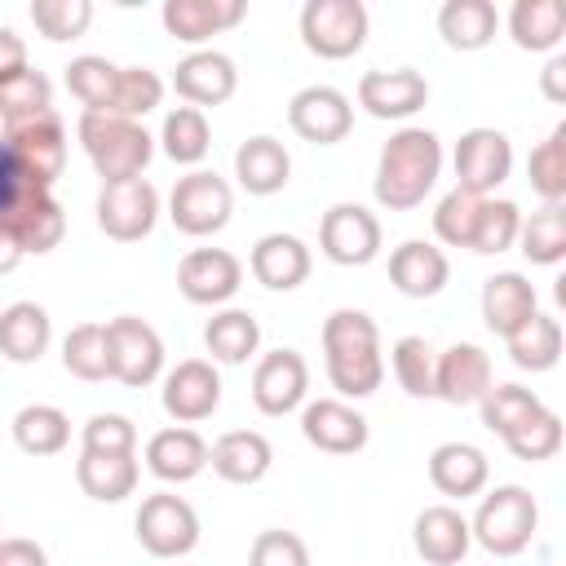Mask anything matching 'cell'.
Returning <instances> with one entry per match:
<instances>
[{
    "instance_id": "cell-51",
    "label": "cell",
    "mask_w": 566,
    "mask_h": 566,
    "mask_svg": "<svg viewBox=\"0 0 566 566\" xmlns=\"http://www.w3.org/2000/svg\"><path fill=\"white\" fill-rule=\"evenodd\" d=\"M80 451H97V455H137V429L128 416L119 411H97L84 420L80 429Z\"/></svg>"
},
{
    "instance_id": "cell-32",
    "label": "cell",
    "mask_w": 566,
    "mask_h": 566,
    "mask_svg": "<svg viewBox=\"0 0 566 566\" xmlns=\"http://www.w3.org/2000/svg\"><path fill=\"white\" fill-rule=\"evenodd\" d=\"M137 455H97V451H80L75 460V482L88 500L97 504H119L137 491Z\"/></svg>"
},
{
    "instance_id": "cell-8",
    "label": "cell",
    "mask_w": 566,
    "mask_h": 566,
    "mask_svg": "<svg viewBox=\"0 0 566 566\" xmlns=\"http://www.w3.org/2000/svg\"><path fill=\"white\" fill-rule=\"evenodd\" d=\"M106 354H111V380L128 389H146L164 376V340L137 314H119L106 323Z\"/></svg>"
},
{
    "instance_id": "cell-45",
    "label": "cell",
    "mask_w": 566,
    "mask_h": 566,
    "mask_svg": "<svg viewBox=\"0 0 566 566\" xmlns=\"http://www.w3.org/2000/svg\"><path fill=\"white\" fill-rule=\"evenodd\" d=\"M53 111V84L44 71L27 66L9 80H0V119L4 124H18V119H31V115H44Z\"/></svg>"
},
{
    "instance_id": "cell-57",
    "label": "cell",
    "mask_w": 566,
    "mask_h": 566,
    "mask_svg": "<svg viewBox=\"0 0 566 566\" xmlns=\"http://www.w3.org/2000/svg\"><path fill=\"white\" fill-rule=\"evenodd\" d=\"M22 256H27V252H22V243L13 239V230H9V226H0V274H13Z\"/></svg>"
},
{
    "instance_id": "cell-49",
    "label": "cell",
    "mask_w": 566,
    "mask_h": 566,
    "mask_svg": "<svg viewBox=\"0 0 566 566\" xmlns=\"http://www.w3.org/2000/svg\"><path fill=\"white\" fill-rule=\"evenodd\" d=\"M504 447H509L517 460H526V464L553 460V455L562 451V416L544 407V411H539V416H531L522 429H513V433L504 438Z\"/></svg>"
},
{
    "instance_id": "cell-20",
    "label": "cell",
    "mask_w": 566,
    "mask_h": 566,
    "mask_svg": "<svg viewBox=\"0 0 566 566\" xmlns=\"http://www.w3.org/2000/svg\"><path fill=\"white\" fill-rule=\"evenodd\" d=\"M424 102H429V80L411 66L363 71V80H358V106L371 119H411Z\"/></svg>"
},
{
    "instance_id": "cell-9",
    "label": "cell",
    "mask_w": 566,
    "mask_h": 566,
    "mask_svg": "<svg viewBox=\"0 0 566 566\" xmlns=\"http://www.w3.org/2000/svg\"><path fill=\"white\" fill-rule=\"evenodd\" d=\"M159 221V190L146 177L102 181L97 190V230L115 243H137Z\"/></svg>"
},
{
    "instance_id": "cell-56",
    "label": "cell",
    "mask_w": 566,
    "mask_h": 566,
    "mask_svg": "<svg viewBox=\"0 0 566 566\" xmlns=\"http://www.w3.org/2000/svg\"><path fill=\"white\" fill-rule=\"evenodd\" d=\"M539 88H544L548 102H566V57H562V53H553V57L544 62V71H539Z\"/></svg>"
},
{
    "instance_id": "cell-54",
    "label": "cell",
    "mask_w": 566,
    "mask_h": 566,
    "mask_svg": "<svg viewBox=\"0 0 566 566\" xmlns=\"http://www.w3.org/2000/svg\"><path fill=\"white\" fill-rule=\"evenodd\" d=\"M0 566H49V553L27 535H0Z\"/></svg>"
},
{
    "instance_id": "cell-11",
    "label": "cell",
    "mask_w": 566,
    "mask_h": 566,
    "mask_svg": "<svg viewBox=\"0 0 566 566\" xmlns=\"http://www.w3.org/2000/svg\"><path fill=\"white\" fill-rule=\"evenodd\" d=\"M451 164H455V190H469V195L486 199L513 172V142L500 128H486V124L464 128L460 142H455Z\"/></svg>"
},
{
    "instance_id": "cell-31",
    "label": "cell",
    "mask_w": 566,
    "mask_h": 566,
    "mask_svg": "<svg viewBox=\"0 0 566 566\" xmlns=\"http://www.w3.org/2000/svg\"><path fill=\"white\" fill-rule=\"evenodd\" d=\"M0 226L13 230V239L22 243V252L44 256V252H53V248L62 243V234H66V212H62V203L53 199V190H35V195H27Z\"/></svg>"
},
{
    "instance_id": "cell-15",
    "label": "cell",
    "mask_w": 566,
    "mask_h": 566,
    "mask_svg": "<svg viewBox=\"0 0 566 566\" xmlns=\"http://www.w3.org/2000/svg\"><path fill=\"white\" fill-rule=\"evenodd\" d=\"M310 363L296 349H270L252 367V402L261 416H287L305 402Z\"/></svg>"
},
{
    "instance_id": "cell-36",
    "label": "cell",
    "mask_w": 566,
    "mask_h": 566,
    "mask_svg": "<svg viewBox=\"0 0 566 566\" xmlns=\"http://www.w3.org/2000/svg\"><path fill=\"white\" fill-rule=\"evenodd\" d=\"M9 433H13L18 451H27V455H57L71 442V420L53 402H27V407H18Z\"/></svg>"
},
{
    "instance_id": "cell-21",
    "label": "cell",
    "mask_w": 566,
    "mask_h": 566,
    "mask_svg": "<svg viewBox=\"0 0 566 566\" xmlns=\"http://www.w3.org/2000/svg\"><path fill=\"white\" fill-rule=\"evenodd\" d=\"M411 544L429 566H460L473 544L469 517L455 504H424L411 522Z\"/></svg>"
},
{
    "instance_id": "cell-19",
    "label": "cell",
    "mask_w": 566,
    "mask_h": 566,
    "mask_svg": "<svg viewBox=\"0 0 566 566\" xmlns=\"http://www.w3.org/2000/svg\"><path fill=\"white\" fill-rule=\"evenodd\" d=\"M301 433L314 451L327 455H354L367 447V416L354 411L345 398H314L301 407Z\"/></svg>"
},
{
    "instance_id": "cell-41",
    "label": "cell",
    "mask_w": 566,
    "mask_h": 566,
    "mask_svg": "<svg viewBox=\"0 0 566 566\" xmlns=\"http://www.w3.org/2000/svg\"><path fill=\"white\" fill-rule=\"evenodd\" d=\"M62 367L75 380H106L111 376V354H106V323H75L62 336Z\"/></svg>"
},
{
    "instance_id": "cell-52",
    "label": "cell",
    "mask_w": 566,
    "mask_h": 566,
    "mask_svg": "<svg viewBox=\"0 0 566 566\" xmlns=\"http://www.w3.org/2000/svg\"><path fill=\"white\" fill-rule=\"evenodd\" d=\"M248 566H310V548H305V539L296 531L270 526V531H256L252 535Z\"/></svg>"
},
{
    "instance_id": "cell-2",
    "label": "cell",
    "mask_w": 566,
    "mask_h": 566,
    "mask_svg": "<svg viewBox=\"0 0 566 566\" xmlns=\"http://www.w3.org/2000/svg\"><path fill=\"white\" fill-rule=\"evenodd\" d=\"M442 172V142L433 128H398L376 159V177H371V195L380 208L389 212H411L424 203V195L433 190Z\"/></svg>"
},
{
    "instance_id": "cell-39",
    "label": "cell",
    "mask_w": 566,
    "mask_h": 566,
    "mask_svg": "<svg viewBox=\"0 0 566 566\" xmlns=\"http://www.w3.org/2000/svg\"><path fill=\"white\" fill-rule=\"evenodd\" d=\"M115 84H119V66L106 62L102 53H80L66 62V88L80 97L84 111H97V115H111V102H115Z\"/></svg>"
},
{
    "instance_id": "cell-38",
    "label": "cell",
    "mask_w": 566,
    "mask_h": 566,
    "mask_svg": "<svg viewBox=\"0 0 566 566\" xmlns=\"http://www.w3.org/2000/svg\"><path fill=\"white\" fill-rule=\"evenodd\" d=\"M159 146L172 164L181 168H195L203 164L208 146H212V128H208V115L195 111V106H172L164 115V128H159Z\"/></svg>"
},
{
    "instance_id": "cell-44",
    "label": "cell",
    "mask_w": 566,
    "mask_h": 566,
    "mask_svg": "<svg viewBox=\"0 0 566 566\" xmlns=\"http://www.w3.org/2000/svg\"><path fill=\"white\" fill-rule=\"evenodd\" d=\"M517 230H522V208L513 199H482L478 208V226H473V239H469V252H482V256H495V252H509L517 243Z\"/></svg>"
},
{
    "instance_id": "cell-12",
    "label": "cell",
    "mask_w": 566,
    "mask_h": 566,
    "mask_svg": "<svg viewBox=\"0 0 566 566\" xmlns=\"http://www.w3.org/2000/svg\"><path fill=\"white\" fill-rule=\"evenodd\" d=\"M318 252L332 265H371L380 256V221L363 203H332L318 221Z\"/></svg>"
},
{
    "instance_id": "cell-48",
    "label": "cell",
    "mask_w": 566,
    "mask_h": 566,
    "mask_svg": "<svg viewBox=\"0 0 566 566\" xmlns=\"http://www.w3.org/2000/svg\"><path fill=\"white\" fill-rule=\"evenodd\" d=\"M31 22L44 40L62 44V40H75L88 31L93 22V4L88 0H35L31 4Z\"/></svg>"
},
{
    "instance_id": "cell-22",
    "label": "cell",
    "mask_w": 566,
    "mask_h": 566,
    "mask_svg": "<svg viewBox=\"0 0 566 566\" xmlns=\"http://www.w3.org/2000/svg\"><path fill=\"white\" fill-rule=\"evenodd\" d=\"M310 265H314V256H310L305 239L283 234V230L261 234V239L252 243V256H248L252 279H256L261 287H270V292H292V287H301V283L310 279Z\"/></svg>"
},
{
    "instance_id": "cell-55",
    "label": "cell",
    "mask_w": 566,
    "mask_h": 566,
    "mask_svg": "<svg viewBox=\"0 0 566 566\" xmlns=\"http://www.w3.org/2000/svg\"><path fill=\"white\" fill-rule=\"evenodd\" d=\"M27 71V40L13 27H0V80Z\"/></svg>"
},
{
    "instance_id": "cell-13",
    "label": "cell",
    "mask_w": 566,
    "mask_h": 566,
    "mask_svg": "<svg viewBox=\"0 0 566 566\" xmlns=\"http://www.w3.org/2000/svg\"><path fill=\"white\" fill-rule=\"evenodd\" d=\"M287 124L301 142H314V146H336L349 128H354V106L340 88L332 84H305L292 93L287 102Z\"/></svg>"
},
{
    "instance_id": "cell-58",
    "label": "cell",
    "mask_w": 566,
    "mask_h": 566,
    "mask_svg": "<svg viewBox=\"0 0 566 566\" xmlns=\"http://www.w3.org/2000/svg\"><path fill=\"white\" fill-rule=\"evenodd\" d=\"M0 531H4V517H0Z\"/></svg>"
},
{
    "instance_id": "cell-17",
    "label": "cell",
    "mask_w": 566,
    "mask_h": 566,
    "mask_svg": "<svg viewBox=\"0 0 566 566\" xmlns=\"http://www.w3.org/2000/svg\"><path fill=\"white\" fill-rule=\"evenodd\" d=\"M172 88L186 106L203 111V106H221L234 97L239 88V71H234V57L221 53V49H190L177 71H172Z\"/></svg>"
},
{
    "instance_id": "cell-24",
    "label": "cell",
    "mask_w": 566,
    "mask_h": 566,
    "mask_svg": "<svg viewBox=\"0 0 566 566\" xmlns=\"http://www.w3.org/2000/svg\"><path fill=\"white\" fill-rule=\"evenodd\" d=\"M248 13L243 0H164L159 9V22L172 40L181 44H203L230 27H239Z\"/></svg>"
},
{
    "instance_id": "cell-43",
    "label": "cell",
    "mask_w": 566,
    "mask_h": 566,
    "mask_svg": "<svg viewBox=\"0 0 566 566\" xmlns=\"http://www.w3.org/2000/svg\"><path fill=\"white\" fill-rule=\"evenodd\" d=\"M526 177H531V190L544 199V203H562L566 199V124H557L526 159Z\"/></svg>"
},
{
    "instance_id": "cell-29",
    "label": "cell",
    "mask_w": 566,
    "mask_h": 566,
    "mask_svg": "<svg viewBox=\"0 0 566 566\" xmlns=\"http://www.w3.org/2000/svg\"><path fill=\"white\" fill-rule=\"evenodd\" d=\"M234 177H239V186L248 195H261V199L265 195H279L292 181V155H287V146L279 137L256 133V137L239 142V150H234Z\"/></svg>"
},
{
    "instance_id": "cell-7",
    "label": "cell",
    "mask_w": 566,
    "mask_h": 566,
    "mask_svg": "<svg viewBox=\"0 0 566 566\" xmlns=\"http://www.w3.org/2000/svg\"><path fill=\"white\" fill-rule=\"evenodd\" d=\"M133 535L137 544L150 553V557H164V562H177L186 553H195L199 544V513L172 495V491H155L137 504V517H133Z\"/></svg>"
},
{
    "instance_id": "cell-46",
    "label": "cell",
    "mask_w": 566,
    "mask_h": 566,
    "mask_svg": "<svg viewBox=\"0 0 566 566\" xmlns=\"http://www.w3.org/2000/svg\"><path fill=\"white\" fill-rule=\"evenodd\" d=\"M389 367L407 398H433V349L424 336H398L389 349Z\"/></svg>"
},
{
    "instance_id": "cell-4",
    "label": "cell",
    "mask_w": 566,
    "mask_h": 566,
    "mask_svg": "<svg viewBox=\"0 0 566 566\" xmlns=\"http://www.w3.org/2000/svg\"><path fill=\"white\" fill-rule=\"evenodd\" d=\"M535 531H539V504L517 482L491 486L478 500V513L469 517V535L491 557H517V553H526V544L535 539Z\"/></svg>"
},
{
    "instance_id": "cell-53",
    "label": "cell",
    "mask_w": 566,
    "mask_h": 566,
    "mask_svg": "<svg viewBox=\"0 0 566 566\" xmlns=\"http://www.w3.org/2000/svg\"><path fill=\"white\" fill-rule=\"evenodd\" d=\"M35 190H44V186H40V181H35V177H31V172L0 146V221H4L27 195H35Z\"/></svg>"
},
{
    "instance_id": "cell-1",
    "label": "cell",
    "mask_w": 566,
    "mask_h": 566,
    "mask_svg": "<svg viewBox=\"0 0 566 566\" xmlns=\"http://www.w3.org/2000/svg\"><path fill=\"white\" fill-rule=\"evenodd\" d=\"M323 367L340 398H371L385 380L380 327L363 310H332L323 318Z\"/></svg>"
},
{
    "instance_id": "cell-40",
    "label": "cell",
    "mask_w": 566,
    "mask_h": 566,
    "mask_svg": "<svg viewBox=\"0 0 566 566\" xmlns=\"http://www.w3.org/2000/svg\"><path fill=\"white\" fill-rule=\"evenodd\" d=\"M517 248H522V256L531 265H557L566 256V208L562 203H544L539 212L522 217Z\"/></svg>"
},
{
    "instance_id": "cell-14",
    "label": "cell",
    "mask_w": 566,
    "mask_h": 566,
    "mask_svg": "<svg viewBox=\"0 0 566 566\" xmlns=\"http://www.w3.org/2000/svg\"><path fill=\"white\" fill-rule=\"evenodd\" d=\"M243 287V261L226 248H195L177 261V292L190 305H226Z\"/></svg>"
},
{
    "instance_id": "cell-25",
    "label": "cell",
    "mask_w": 566,
    "mask_h": 566,
    "mask_svg": "<svg viewBox=\"0 0 566 566\" xmlns=\"http://www.w3.org/2000/svg\"><path fill=\"white\" fill-rule=\"evenodd\" d=\"M447 279H451L447 252L433 248V243H424V239H407V243H398V248L389 252V283H394L402 296H411V301L438 296V292L447 287Z\"/></svg>"
},
{
    "instance_id": "cell-28",
    "label": "cell",
    "mask_w": 566,
    "mask_h": 566,
    "mask_svg": "<svg viewBox=\"0 0 566 566\" xmlns=\"http://www.w3.org/2000/svg\"><path fill=\"white\" fill-rule=\"evenodd\" d=\"M486 478H491V464H486L482 447H473V442H438L429 451V482H433V491H442L451 500L482 495Z\"/></svg>"
},
{
    "instance_id": "cell-33",
    "label": "cell",
    "mask_w": 566,
    "mask_h": 566,
    "mask_svg": "<svg viewBox=\"0 0 566 566\" xmlns=\"http://www.w3.org/2000/svg\"><path fill=\"white\" fill-rule=\"evenodd\" d=\"M495 31H500V13L491 0H447L438 9V35L460 53L486 49Z\"/></svg>"
},
{
    "instance_id": "cell-34",
    "label": "cell",
    "mask_w": 566,
    "mask_h": 566,
    "mask_svg": "<svg viewBox=\"0 0 566 566\" xmlns=\"http://www.w3.org/2000/svg\"><path fill=\"white\" fill-rule=\"evenodd\" d=\"M509 35L526 53H553L566 35V9L562 0H517L509 9Z\"/></svg>"
},
{
    "instance_id": "cell-5",
    "label": "cell",
    "mask_w": 566,
    "mask_h": 566,
    "mask_svg": "<svg viewBox=\"0 0 566 566\" xmlns=\"http://www.w3.org/2000/svg\"><path fill=\"white\" fill-rule=\"evenodd\" d=\"M234 217V190L226 177H217L212 168H195L186 177H177L172 195H168V221L190 234V239H208L217 230H226Z\"/></svg>"
},
{
    "instance_id": "cell-18",
    "label": "cell",
    "mask_w": 566,
    "mask_h": 566,
    "mask_svg": "<svg viewBox=\"0 0 566 566\" xmlns=\"http://www.w3.org/2000/svg\"><path fill=\"white\" fill-rule=\"evenodd\" d=\"M491 389V358L473 340H455L442 354H433V398L451 407L482 402Z\"/></svg>"
},
{
    "instance_id": "cell-50",
    "label": "cell",
    "mask_w": 566,
    "mask_h": 566,
    "mask_svg": "<svg viewBox=\"0 0 566 566\" xmlns=\"http://www.w3.org/2000/svg\"><path fill=\"white\" fill-rule=\"evenodd\" d=\"M478 208H482V195H469V190H447L433 208V234L451 248H469L473 239V226H478Z\"/></svg>"
},
{
    "instance_id": "cell-6",
    "label": "cell",
    "mask_w": 566,
    "mask_h": 566,
    "mask_svg": "<svg viewBox=\"0 0 566 566\" xmlns=\"http://www.w3.org/2000/svg\"><path fill=\"white\" fill-rule=\"evenodd\" d=\"M367 4L363 0H305L301 4V40L314 57L340 62L367 44Z\"/></svg>"
},
{
    "instance_id": "cell-37",
    "label": "cell",
    "mask_w": 566,
    "mask_h": 566,
    "mask_svg": "<svg viewBox=\"0 0 566 566\" xmlns=\"http://www.w3.org/2000/svg\"><path fill=\"white\" fill-rule=\"evenodd\" d=\"M513 367L522 371H548L562 358V323L553 314H531L513 336H504Z\"/></svg>"
},
{
    "instance_id": "cell-23",
    "label": "cell",
    "mask_w": 566,
    "mask_h": 566,
    "mask_svg": "<svg viewBox=\"0 0 566 566\" xmlns=\"http://www.w3.org/2000/svg\"><path fill=\"white\" fill-rule=\"evenodd\" d=\"M146 469L159 482L181 486V482H190L208 469V442L190 424H168V429L146 438Z\"/></svg>"
},
{
    "instance_id": "cell-42",
    "label": "cell",
    "mask_w": 566,
    "mask_h": 566,
    "mask_svg": "<svg viewBox=\"0 0 566 566\" xmlns=\"http://www.w3.org/2000/svg\"><path fill=\"white\" fill-rule=\"evenodd\" d=\"M478 407H482V424H486L491 433L509 438L513 429H522L531 416L544 411V398H539L535 389H526V385H491Z\"/></svg>"
},
{
    "instance_id": "cell-47",
    "label": "cell",
    "mask_w": 566,
    "mask_h": 566,
    "mask_svg": "<svg viewBox=\"0 0 566 566\" xmlns=\"http://www.w3.org/2000/svg\"><path fill=\"white\" fill-rule=\"evenodd\" d=\"M159 102H164V80L150 66H119L111 115H124V119H137L142 124V115H150Z\"/></svg>"
},
{
    "instance_id": "cell-30",
    "label": "cell",
    "mask_w": 566,
    "mask_h": 566,
    "mask_svg": "<svg viewBox=\"0 0 566 566\" xmlns=\"http://www.w3.org/2000/svg\"><path fill=\"white\" fill-rule=\"evenodd\" d=\"M53 340V318L35 301H13L0 310V358L9 363H40Z\"/></svg>"
},
{
    "instance_id": "cell-10",
    "label": "cell",
    "mask_w": 566,
    "mask_h": 566,
    "mask_svg": "<svg viewBox=\"0 0 566 566\" xmlns=\"http://www.w3.org/2000/svg\"><path fill=\"white\" fill-rule=\"evenodd\" d=\"M0 146H4L44 190H53V181H57L62 168H66V128H62L57 111H44V115L4 124Z\"/></svg>"
},
{
    "instance_id": "cell-27",
    "label": "cell",
    "mask_w": 566,
    "mask_h": 566,
    "mask_svg": "<svg viewBox=\"0 0 566 566\" xmlns=\"http://www.w3.org/2000/svg\"><path fill=\"white\" fill-rule=\"evenodd\" d=\"M531 314H539V296L535 283L517 270H500L482 283V323L495 336H513Z\"/></svg>"
},
{
    "instance_id": "cell-26",
    "label": "cell",
    "mask_w": 566,
    "mask_h": 566,
    "mask_svg": "<svg viewBox=\"0 0 566 566\" xmlns=\"http://www.w3.org/2000/svg\"><path fill=\"white\" fill-rule=\"evenodd\" d=\"M208 464H212V473H217L221 482H230V486H252V482H261V478L270 473L274 447H270V438L256 433V429H230V433H221V438L208 447Z\"/></svg>"
},
{
    "instance_id": "cell-16",
    "label": "cell",
    "mask_w": 566,
    "mask_h": 566,
    "mask_svg": "<svg viewBox=\"0 0 566 566\" xmlns=\"http://www.w3.org/2000/svg\"><path fill=\"white\" fill-rule=\"evenodd\" d=\"M159 402L164 411L177 420V424H199L208 420L217 407H221V376L208 358H181L168 376H164V389H159Z\"/></svg>"
},
{
    "instance_id": "cell-35",
    "label": "cell",
    "mask_w": 566,
    "mask_h": 566,
    "mask_svg": "<svg viewBox=\"0 0 566 566\" xmlns=\"http://www.w3.org/2000/svg\"><path fill=\"white\" fill-rule=\"evenodd\" d=\"M203 345H208L212 363L239 367L261 349V323L248 310H217L203 327Z\"/></svg>"
},
{
    "instance_id": "cell-3",
    "label": "cell",
    "mask_w": 566,
    "mask_h": 566,
    "mask_svg": "<svg viewBox=\"0 0 566 566\" xmlns=\"http://www.w3.org/2000/svg\"><path fill=\"white\" fill-rule=\"evenodd\" d=\"M75 137H80V146H84V155H88V164L102 181L142 177V168L155 155V137L137 119H124V115L84 111L80 124H75Z\"/></svg>"
}]
</instances>
